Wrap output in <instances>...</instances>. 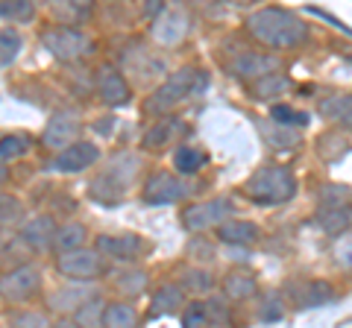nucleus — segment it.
Returning <instances> with one entry per match:
<instances>
[{"mask_svg": "<svg viewBox=\"0 0 352 328\" xmlns=\"http://www.w3.org/2000/svg\"><path fill=\"white\" fill-rule=\"evenodd\" d=\"M247 30L256 36L261 45L276 47V50H288V47H300L308 38V24L300 21L288 9L279 6H267L258 9L247 18Z\"/></svg>", "mask_w": 352, "mask_h": 328, "instance_id": "1", "label": "nucleus"}, {"mask_svg": "<svg viewBox=\"0 0 352 328\" xmlns=\"http://www.w3.org/2000/svg\"><path fill=\"white\" fill-rule=\"evenodd\" d=\"M206 85V73L197 71V68H179L168 82H162L156 91L147 97L144 103V112L147 115H168L173 112L179 103H185L191 94H197Z\"/></svg>", "mask_w": 352, "mask_h": 328, "instance_id": "2", "label": "nucleus"}, {"mask_svg": "<svg viewBox=\"0 0 352 328\" xmlns=\"http://www.w3.org/2000/svg\"><path fill=\"white\" fill-rule=\"evenodd\" d=\"M138 170H141V159L135 152H118V156L109 161L103 176L91 182V196L97 202H106V205L120 202L126 188H129V182L138 176Z\"/></svg>", "mask_w": 352, "mask_h": 328, "instance_id": "3", "label": "nucleus"}, {"mask_svg": "<svg viewBox=\"0 0 352 328\" xmlns=\"http://www.w3.org/2000/svg\"><path fill=\"white\" fill-rule=\"evenodd\" d=\"M244 194L252 202H261V205L288 202L296 194L294 173L285 170V167H261L258 173H252L250 182L244 185Z\"/></svg>", "mask_w": 352, "mask_h": 328, "instance_id": "4", "label": "nucleus"}, {"mask_svg": "<svg viewBox=\"0 0 352 328\" xmlns=\"http://www.w3.org/2000/svg\"><path fill=\"white\" fill-rule=\"evenodd\" d=\"M41 45H44V50H47L50 56H56L62 62H76V59H82V56H88V53L94 50L91 38H88L82 30L65 27V24L44 30L41 32Z\"/></svg>", "mask_w": 352, "mask_h": 328, "instance_id": "5", "label": "nucleus"}, {"mask_svg": "<svg viewBox=\"0 0 352 328\" xmlns=\"http://www.w3.org/2000/svg\"><path fill=\"white\" fill-rule=\"evenodd\" d=\"M188 30H191V18H188V12H185L179 3L168 6L159 18L150 21V38L156 41L159 47H176V45H182L185 36H188Z\"/></svg>", "mask_w": 352, "mask_h": 328, "instance_id": "6", "label": "nucleus"}, {"mask_svg": "<svg viewBox=\"0 0 352 328\" xmlns=\"http://www.w3.org/2000/svg\"><path fill=\"white\" fill-rule=\"evenodd\" d=\"M41 288V272L32 264H18L0 276V299L3 302H27Z\"/></svg>", "mask_w": 352, "mask_h": 328, "instance_id": "7", "label": "nucleus"}, {"mask_svg": "<svg viewBox=\"0 0 352 328\" xmlns=\"http://www.w3.org/2000/svg\"><path fill=\"white\" fill-rule=\"evenodd\" d=\"M56 270L62 276L76 279V281H91L103 272V258H100V249H68L56 258Z\"/></svg>", "mask_w": 352, "mask_h": 328, "instance_id": "8", "label": "nucleus"}, {"mask_svg": "<svg viewBox=\"0 0 352 328\" xmlns=\"http://www.w3.org/2000/svg\"><path fill=\"white\" fill-rule=\"evenodd\" d=\"M232 202L229 200H212V202H197L182 211V226L188 232H206L212 226H220L226 217H232Z\"/></svg>", "mask_w": 352, "mask_h": 328, "instance_id": "9", "label": "nucleus"}, {"mask_svg": "<svg viewBox=\"0 0 352 328\" xmlns=\"http://www.w3.org/2000/svg\"><path fill=\"white\" fill-rule=\"evenodd\" d=\"M94 161H100V150L91 141H74L71 147H65L56 152V159L47 164L50 173H80L85 167H91Z\"/></svg>", "mask_w": 352, "mask_h": 328, "instance_id": "10", "label": "nucleus"}, {"mask_svg": "<svg viewBox=\"0 0 352 328\" xmlns=\"http://www.w3.org/2000/svg\"><path fill=\"white\" fill-rule=\"evenodd\" d=\"M76 138H80V120H76L71 112H59L47 120V126H44L41 144L50 147V150H65V147H71Z\"/></svg>", "mask_w": 352, "mask_h": 328, "instance_id": "11", "label": "nucleus"}, {"mask_svg": "<svg viewBox=\"0 0 352 328\" xmlns=\"http://www.w3.org/2000/svg\"><path fill=\"white\" fill-rule=\"evenodd\" d=\"M185 191H188V188H185V185L173 176V173L159 170V173H153V176L147 179V185H144V200L150 205H170L176 200H182Z\"/></svg>", "mask_w": 352, "mask_h": 328, "instance_id": "12", "label": "nucleus"}, {"mask_svg": "<svg viewBox=\"0 0 352 328\" xmlns=\"http://www.w3.org/2000/svg\"><path fill=\"white\" fill-rule=\"evenodd\" d=\"M288 296L300 305V308H314V305H329L335 299V288L317 279H300L288 284Z\"/></svg>", "mask_w": 352, "mask_h": 328, "instance_id": "13", "label": "nucleus"}, {"mask_svg": "<svg viewBox=\"0 0 352 328\" xmlns=\"http://www.w3.org/2000/svg\"><path fill=\"white\" fill-rule=\"evenodd\" d=\"M94 82H97V94H100V100L106 106H124L129 100V85L124 80V73L112 68V65H103V68L97 71Z\"/></svg>", "mask_w": 352, "mask_h": 328, "instance_id": "14", "label": "nucleus"}, {"mask_svg": "<svg viewBox=\"0 0 352 328\" xmlns=\"http://www.w3.org/2000/svg\"><path fill=\"white\" fill-rule=\"evenodd\" d=\"M97 249L100 255H109L115 261H135L144 253V240L138 235H100L97 237Z\"/></svg>", "mask_w": 352, "mask_h": 328, "instance_id": "15", "label": "nucleus"}, {"mask_svg": "<svg viewBox=\"0 0 352 328\" xmlns=\"http://www.w3.org/2000/svg\"><path fill=\"white\" fill-rule=\"evenodd\" d=\"M97 0H50V15L56 24L65 27H82L91 21Z\"/></svg>", "mask_w": 352, "mask_h": 328, "instance_id": "16", "label": "nucleus"}, {"mask_svg": "<svg viewBox=\"0 0 352 328\" xmlns=\"http://www.w3.org/2000/svg\"><path fill=\"white\" fill-rule=\"evenodd\" d=\"M88 299H97V288L91 281H80L74 288H65L56 290L50 296V311H59V314H74L76 308H82Z\"/></svg>", "mask_w": 352, "mask_h": 328, "instance_id": "17", "label": "nucleus"}, {"mask_svg": "<svg viewBox=\"0 0 352 328\" xmlns=\"http://www.w3.org/2000/svg\"><path fill=\"white\" fill-rule=\"evenodd\" d=\"M56 232H59V226L47 214H38V217H32V220H27L24 226H21V237H24L30 244V249H36V253L53 246V237H56Z\"/></svg>", "mask_w": 352, "mask_h": 328, "instance_id": "18", "label": "nucleus"}, {"mask_svg": "<svg viewBox=\"0 0 352 328\" xmlns=\"http://www.w3.org/2000/svg\"><path fill=\"white\" fill-rule=\"evenodd\" d=\"M276 68H279V59L264 56V53H244V56H238L232 62V73L241 76V80H250V82H256L264 73H273Z\"/></svg>", "mask_w": 352, "mask_h": 328, "instance_id": "19", "label": "nucleus"}, {"mask_svg": "<svg viewBox=\"0 0 352 328\" xmlns=\"http://www.w3.org/2000/svg\"><path fill=\"white\" fill-rule=\"evenodd\" d=\"M256 276L247 270H232L229 276H223V296L229 302H244L250 296H256Z\"/></svg>", "mask_w": 352, "mask_h": 328, "instance_id": "20", "label": "nucleus"}, {"mask_svg": "<svg viewBox=\"0 0 352 328\" xmlns=\"http://www.w3.org/2000/svg\"><path fill=\"white\" fill-rule=\"evenodd\" d=\"M182 308V284H162V288L153 293V302H150V320H159V316H168L176 314Z\"/></svg>", "mask_w": 352, "mask_h": 328, "instance_id": "21", "label": "nucleus"}, {"mask_svg": "<svg viewBox=\"0 0 352 328\" xmlns=\"http://www.w3.org/2000/svg\"><path fill=\"white\" fill-rule=\"evenodd\" d=\"M179 129H182L179 117H162L159 124H153L144 132V138H141V147H144V150H162L164 144H170V141L176 138Z\"/></svg>", "mask_w": 352, "mask_h": 328, "instance_id": "22", "label": "nucleus"}, {"mask_svg": "<svg viewBox=\"0 0 352 328\" xmlns=\"http://www.w3.org/2000/svg\"><path fill=\"white\" fill-rule=\"evenodd\" d=\"M314 223L329 235H340L352 226V209H346V205H323V209L317 211Z\"/></svg>", "mask_w": 352, "mask_h": 328, "instance_id": "23", "label": "nucleus"}, {"mask_svg": "<svg viewBox=\"0 0 352 328\" xmlns=\"http://www.w3.org/2000/svg\"><path fill=\"white\" fill-rule=\"evenodd\" d=\"M217 237L232 246H247L258 240V226L256 223H241V220H223L217 226Z\"/></svg>", "mask_w": 352, "mask_h": 328, "instance_id": "24", "label": "nucleus"}, {"mask_svg": "<svg viewBox=\"0 0 352 328\" xmlns=\"http://www.w3.org/2000/svg\"><path fill=\"white\" fill-rule=\"evenodd\" d=\"M320 115L329 120H338L340 126H349L352 129V94H332V97H323L320 100Z\"/></svg>", "mask_w": 352, "mask_h": 328, "instance_id": "25", "label": "nucleus"}, {"mask_svg": "<svg viewBox=\"0 0 352 328\" xmlns=\"http://www.w3.org/2000/svg\"><path fill=\"white\" fill-rule=\"evenodd\" d=\"M294 89V82L288 80V76H282V73H264L258 76L256 82H252V94L258 97V100H270V97H279V94H288Z\"/></svg>", "mask_w": 352, "mask_h": 328, "instance_id": "26", "label": "nucleus"}, {"mask_svg": "<svg viewBox=\"0 0 352 328\" xmlns=\"http://www.w3.org/2000/svg\"><path fill=\"white\" fill-rule=\"evenodd\" d=\"M103 325H109V328H132V325H138V314H135V308H132L129 302H112V305H106V311H103Z\"/></svg>", "mask_w": 352, "mask_h": 328, "instance_id": "27", "label": "nucleus"}, {"mask_svg": "<svg viewBox=\"0 0 352 328\" xmlns=\"http://www.w3.org/2000/svg\"><path fill=\"white\" fill-rule=\"evenodd\" d=\"M258 126H261V132H264V141H267L270 147H276V150H291V147L300 144V138H296L294 126L276 124V120H273V126H267V124H258Z\"/></svg>", "mask_w": 352, "mask_h": 328, "instance_id": "28", "label": "nucleus"}, {"mask_svg": "<svg viewBox=\"0 0 352 328\" xmlns=\"http://www.w3.org/2000/svg\"><path fill=\"white\" fill-rule=\"evenodd\" d=\"M85 240H88L85 226L82 223H68V226H62L56 232V237H53V246H56L59 253H68V249L85 246Z\"/></svg>", "mask_w": 352, "mask_h": 328, "instance_id": "29", "label": "nucleus"}, {"mask_svg": "<svg viewBox=\"0 0 352 328\" xmlns=\"http://www.w3.org/2000/svg\"><path fill=\"white\" fill-rule=\"evenodd\" d=\"M36 15V3L32 0H0V18L18 21V24H30Z\"/></svg>", "mask_w": 352, "mask_h": 328, "instance_id": "30", "label": "nucleus"}, {"mask_svg": "<svg viewBox=\"0 0 352 328\" xmlns=\"http://www.w3.org/2000/svg\"><path fill=\"white\" fill-rule=\"evenodd\" d=\"M115 288L124 293V296H138V293L147 288V272L144 270H120L115 276Z\"/></svg>", "mask_w": 352, "mask_h": 328, "instance_id": "31", "label": "nucleus"}, {"mask_svg": "<svg viewBox=\"0 0 352 328\" xmlns=\"http://www.w3.org/2000/svg\"><path fill=\"white\" fill-rule=\"evenodd\" d=\"M21 45H24V38L12 27L0 30V65H12L21 53Z\"/></svg>", "mask_w": 352, "mask_h": 328, "instance_id": "32", "label": "nucleus"}, {"mask_svg": "<svg viewBox=\"0 0 352 328\" xmlns=\"http://www.w3.org/2000/svg\"><path fill=\"white\" fill-rule=\"evenodd\" d=\"M203 161H206V156L194 147H176V152H173V164L179 173H197L203 167Z\"/></svg>", "mask_w": 352, "mask_h": 328, "instance_id": "33", "label": "nucleus"}, {"mask_svg": "<svg viewBox=\"0 0 352 328\" xmlns=\"http://www.w3.org/2000/svg\"><path fill=\"white\" fill-rule=\"evenodd\" d=\"M103 311H106V302L88 299L82 308L74 311V320L80 323V325H103Z\"/></svg>", "mask_w": 352, "mask_h": 328, "instance_id": "34", "label": "nucleus"}, {"mask_svg": "<svg viewBox=\"0 0 352 328\" xmlns=\"http://www.w3.org/2000/svg\"><path fill=\"white\" fill-rule=\"evenodd\" d=\"M214 288V279H212V272H206V270H188L182 276V290H191V293H208Z\"/></svg>", "mask_w": 352, "mask_h": 328, "instance_id": "35", "label": "nucleus"}, {"mask_svg": "<svg viewBox=\"0 0 352 328\" xmlns=\"http://www.w3.org/2000/svg\"><path fill=\"white\" fill-rule=\"evenodd\" d=\"M21 217H24V205H21L15 196H6L0 194V229H9L15 226Z\"/></svg>", "mask_w": 352, "mask_h": 328, "instance_id": "36", "label": "nucleus"}, {"mask_svg": "<svg viewBox=\"0 0 352 328\" xmlns=\"http://www.w3.org/2000/svg\"><path fill=\"white\" fill-rule=\"evenodd\" d=\"M344 152H346V141H340L338 135H323L320 144H317V156H320L326 164H335Z\"/></svg>", "mask_w": 352, "mask_h": 328, "instance_id": "37", "label": "nucleus"}, {"mask_svg": "<svg viewBox=\"0 0 352 328\" xmlns=\"http://www.w3.org/2000/svg\"><path fill=\"white\" fill-rule=\"evenodd\" d=\"M27 150H30V138H24V135L0 138V156H3V159H18V156H24Z\"/></svg>", "mask_w": 352, "mask_h": 328, "instance_id": "38", "label": "nucleus"}, {"mask_svg": "<svg viewBox=\"0 0 352 328\" xmlns=\"http://www.w3.org/2000/svg\"><path fill=\"white\" fill-rule=\"evenodd\" d=\"M270 120L285 124V126H305L308 124V115L294 112V108H288V106H273L270 108Z\"/></svg>", "mask_w": 352, "mask_h": 328, "instance_id": "39", "label": "nucleus"}, {"mask_svg": "<svg viewBox=\"0 0 352 328\" xmlns=\"http://www.w3.org/2000/svg\"><path fill=\"white\" fill-rule=\"evenodd\" d=\"M206 323L208 325H229V311L223 299H206Z\"/></svg>", "mask_w": 352, "mask_h": 328, "instance_id": "40", "label": "nucleus"}, {"mask_svg": "<svg viewBox=\"0 0 352 328\" xmlns=\"http://www.w3.org/2000/svg\"><path fill=\"white\" fill-rule=\"evenodd\" d=\"M320 202L323 205H340L344 200H349L352 196V191L349 188H344V185H326V188H320Z\"/></svg>", "mask_w": 352, "mask_h": 328, "instance_id": "41", "label": "nucleus"}, {"mask_svg": "<svg viewBox=\"0 0 352 328\" xmlns=\"http://www.w3.org/2000/svg\"><path fill=\"white\" fill-rule=\"evenodd\" d=\"M335 261L344 270H352V235H344L335 244Z\"/></svg>", "mask_w": 352, "mask_h": 328, "instance_id": "42", "label": "nucleus"}, {"mask_svg": "<svg viewBox=\"0 0 352 328\" xmlns=\"http://www.w3.org/2000/svg\"><path fill=\"white\" fill-rule=\"evenodd\" d=\"M182 325H208L206 323V305L203 302H191L188 305V311L182 314Z\"/></svg>", "mask_w": 352, "mask_h": 328, "instance_id": "43", "label": "nucleus"}, {"mask_svg": "<svg viewBox=\"0 0 352 328\" xmlns=\"http://www.w3.org/2000/svg\"><path fill=\"white\" fill-rule=\"evenodd\" d=\"M258 320H261V323H276V320H282V305H279L276 296L264 299L261 311H258Z\"/></svg>", "mask_w": 352, "mask_h": 328, "instance_id": "44", "label": "nucleus"}, {"mask_svg": "<svg viewBox=\"0 0 352 328\" xmlns=\"http://www.w3.org/2000/svg\"><path fill=\"white\" fill-rule=\"evenodd\" d=\"M12 325H50V320L44 314H36V311H27V314H12L9 316Z\"/></svg>", "mask_w": 352, "mask_h": 328, "instance_id": "45", "label": "nucleus"}, {"mask_svg": "<svg viewBox=\"0 0 352 328\" xmlns=\"http://www.w3.org/2000/svg\"><path fill=\"white\" fill-rule=\"evenodd\" d=\"M141 9H144V18L153 21V18H159L164 9H168V0H144V6Z\"/></svg>", "mask_w": 352, "mask_h": 328, "instance_id": "46", "label": "nucleus"}, {"mask_svg": "<svg viewBox=\"0 0 352 328\" xmlns=\"http://www.w3.org/2000/svg\"><path fill=\"white\" fill-rule=\"evenodd\" d=\"M6 176H9V170H6V164H3V156H0V185L6 182Z\"/></svg>", "mask_w": 352, "mask_h": 328, "instance_id": "47", "label": "nucleus"}, {"mask_svg": "<svg viewBox=\"0 0 352 328\" xmlns=\"http://www.w3.org/2000/svg\"><path fill=\"white\" fill-rule=\"evenodd\" d=\"M238 3H244V0H238Z\"/></svg>", "mask_w": 352, "mask_h": 328, "instance_id": "48", "label": "nucleus"}]
</instances>
